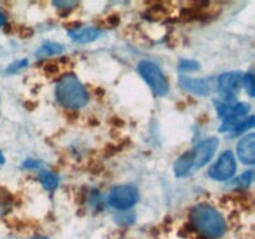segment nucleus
I'll use <instances>...</instances> for the list:
<instances>
[{
    "mask_svg": "<svg viewBox=\"0 0 255 239\" xmlns=\"http://www.w3.org/2000/svg\"><path fill=\"white\" fill-rule=\"evenodd\" d=\"M219 141L216 137H211L199 142L197 146L182 154L174 163L173 171L178 178L192 176L197 171L206 166L216 153Z\"/></svg>",
    "mask_w": 255,
    "mask_h": 239,
    "instance_id": "obj_1",
    "label": "nucleus"
},
{
    "mask_svg": "<svg viewBox=\"0 0 255 239\" xmlns=\"http://www.w3.org/2000/svg\"><path fill=\"white\" fill-rule=\"evenodd\" d=\"M192 224L197 232L211 239L221 238L226 233V221L217 209L208 204L193 207L189 214Z\"/></svg>",
    "mask_w": 255,
    "mask_h": 239,
    "instance_id": "obj_2",
    "label": "nucleus"
},
{
    "mask_svg": "<svg viewBox=\"0 0 255 239\" xmlns=\"http://www.w3.org/2000/svg\"><path fill=\"white\" fill-rule=\"evenodd\" d=\"M55 96L62 106L71 110L81 109L89 101L84 85L74 75H65L59 80L55 89Z\"/></svg>",
    "mask_w": 255,
    "mask_h": 239,
    "instance_id": "obj_3",
    "label": "nucleus"
},
{
    "mask_svg": "<svg viewBox=\"0 0 255 239\" xmlns=\"http://www.w3.org/2000/svg\"><path fill=\"white\" fill-rule=\"evenodd\" d=\"M251 106L246 102L224 104L218 107L219 116L222 117L221 131H234L246 120Z\"/></svg>",
    "mask_w": 255,
    "mask_h": 239,
    "instance_id": "obj_4",
    "label": "nucleus"
},
{
    "mask_svg": "<svg viewBox=\"0 0 255 239\" xmlns=\"http://www.w3.org/2000/svg\"><path fill=\"white\" fill-rule=\"evenodd\" d=\"M138 72L143 77L144 81L149 85L154 94L158 96H164L168 94V82L158 65L144 60L138 64Z\"/></svg>",
    "mask_w": 255,
    "mask_h": 239,
    "instance_id": "obj_5",
    "label": "nucleus"
},
{
    "mask_svg": "<svg viewBox=\"0 0 255 239\" xmlns=\"http://www.w3.org/2000/svg\"><path fill=\"white\" fill-rule=\"evenodd\" d=\"M137 201H138L137 188L133 186H128V184L115 187L109 194L110 206L120 209V211L131 208L137 203Z\"/></svg>",
    "mask_w": 255,
    "mask_h": 239,
    "instance_id": "obj_6",
    "label": "nucleus"
},
{
    "mask_svg": "<svg viewBox=\"0 0 255 239\" xmlns=\"http://www.w3.org/2000/svg\"><path fill=\"white\" fill-rule=\"evenodd\" d=\"M237 161L232 151H226L221 154L216 164L209 169V176L216 181H228L236 174Z\"/></svg>",
    "mask_w": 255,
    "mask_h": 239,
    "instance_id": "obj_7",
    "label": "nucleus"
},
{
    "mask_svg": "<svg viewBox=\"0 0 255 239\" xmlns=\"http://www.w3.org/2000/svg\"><path fill=\"white\" fill-rule=\"evenodd\" d=\"M243 85V75L241 72H227L218 79V91L227 101H232L239 94Z\"/></svg>",
    "mask_w": 255,
    "mask_h": 239,
    "instance_id": "obj_8",
    "label": "nucleus"
},
{
    "mask_svg": "<svg viewBox=\"0 0 255 239\" xmlns=\"http://www.w3.org/2000/svg\"><path fill=\"white\" fill-rule=\"evenodd\" d=\"M179 85L182 89L192 92V94L199 95V96H208L212 92V85L208 80L204 79H192L188 76H181Z\"/></svg>",
    "mask_w": 255,
    "mask_h": 239,
    "instance_id": "obj_9",
    "label": "nucleus"
},
{
    "mask_svg": "<svg viewBox=\"0 0 255 239\" xmlns=\"http://www.w3.org/2000/svg\"><path fill=\"white\" fill-rule=\"evenodd\" d=\"M239 159L246 164H254L255 162V134L249 133L239 141L237 147Z\"/></svg>",
    "mask_w": 255,
    "mask_h": 239,
    "instance_id": "obj_10",
    "label": "nucleus"
},
{
    "mask_svg": "<svg viewBox=\"0 0 255 239\" xmlns=\"http://www.w3.org/2000/svg\"><path fill=\"white\" fill-rule=\"evenodd\" d=\"M69 36L71 37L74 41L80 42V44H86V42L95 41L101 36V30L96 29V27H79V29L71 30L69 32Z\"/></svg>",
    "mask_w": 255,
    "mask_h": 239,
    "instance_id": "obj_11",
    "label": "nucleus"
},
{
    "mask_svg": "<svg viewBox=\"0 0 255 239\" xmlns=\"http://www.w3.org/2000/svg\"><path fill=\"white\" fill-rule=\"evenodd\" d=\"M39 179L41 182L42 187L45 189H47V191H54L59 186V178H57V176L49 171H40Z\"/></svg>",
    "mask_w": 255,
    "mask_h": 239,
    "instance_id": "obj_12",
    "label": "nucleus"
},
{
    "mask_svg": "<svg viewBox=\"0 0 255 239\" xmlns=\"http://www.w3.org/2000/svg\"><path fill=\"white\" fill-rule=\"evenodd\" d=\"M62 51L61 45L56 44V42H45L40 50L37 51V56L39 57H46V56H52V55H57Z\"/></svg>",
    "mask_w": 255,
    "mask_h": 239,
    "instance_id": "obj_13",
    "label": "nucleus"
},
{
    "mask_svg": "<svg viewBox=\"0 0 255 239\" xmlns=\"http://www.w3.org/2000/svg\"><path fill=\"white\" fill-rule=\"evenodd\" d=\"M243 85L246 87L247 92L249 94V96H254V76L253 74H247L246 76H243Z\"/></svg>",
    "mask_w": 255,
    "mask_h": 239,
    "instance_id": "obj_14",
    "label": "nucleus"
},
{
    "mask_svg": "<svg viewBox=\"0 0 255 239\" xmlns=\"http://www.w3.org/2000/svg\"><path fill=\"white\" fill-rule=\"evenodd\" d=\"M201 65L197 61H193V60H183V61L179 64V70L181 71H194V70L199 69Z\"/></svg>",
    "mask_w": 255,
    "mask_h": 239,
    "instance_id": "obj_15",
    "label": "nucleus"
},
{
    "mask_svg": "<svg viewBox=\"0 0 255 239\" xmlns=\"http://www.w3.org/2000/svg\"><path fill=\"white\" fill-rule=\"evenodd\" d=\"M253 126H254V117L252 116V117H249V119L244 120V121L242 122V123L239 124V126L237 127L236 129H234V133H236V134L242 133V132L247 131V129L253 128Z\"/></svg>",
    "mask_w": 255,
    "mask_h": 239,
    "instance_id": "obj_16",
    "label": "nucleus"
},
{
    "mask_svg": "<svg viewBox=\"0 0 255 239\" xmlns=\"http://www.w3.org/2000/svg\"><path fill=\"white\" fill-rule=\"evenodd\" d=\"M10 207V198L7 197V193H1L0 192V214L7 211Z\"/></svg>",
    "mask_w": 255,
    "mask_h": 239,
    "instance_id": "obj_17",
    "label": "nucleus"
},
{
    "mask_svg": "<svg viewBox=\"0 0 255 239\" xmlns=\"http://www.w3.org/2000/svg\"><path fill=\"white\" fill-rule=\"evenodd\" d=\"M252 181H253V172L252 171L247 172V173H244L241 178H238V183H241L243 187L249 186V184L252 183Z\"/></svg>",
    "mask_w": 255,
    "mask_h": 239,
    "instance_id": "obj_18",
    "label": "nucleus"
},
{
    "mask_svg": "<svg viewBox=\"0 0 255 239\" xmlns=\"http://www.w3.org/2000/svg\"><path fill=\"white\" fill-rule=\"evenodd\" d=\"M27 65V60H21V61H19L16 64V62H15L14 65H12V66H10L9 67V71L11 72V71H17V70L19 69H21V67H24V66H26Z\"/></svg>",
    "mask_w": 255,
    "mask_h": 239,
    "instance_id": "obj_19",
    "label": "nucleus"
},
{
    "mask_svg": "<svg viewBox=\"0 0 255 239\" xmlns=\"http://www.w3.org/2000/svg\"><path fill=\"white\" fill-rule=\"evenodd\" d=\"M4 22H5V17H4V15H2V12L0 11V26H2V25H4Z\"/></svg>",
    "mask_w": 255,
    "mask_h": 239,
    "instance_id": "obj_20",
    "label": "nucleus"
},
{
    "mask_svg": "<svg viewBox=\"0 0 255 239\" xmlns=\"http://www.w3.org/2000/svg\"><path fill=\"white\" fill-rule=\"evenodd\" d=\"M4 161H5V159H4V156H2V153H1V152H0V164L4 163Z\"/></svg>",
    "mask_w": 255,
    "mask_h": 239,
    "instance_id": "obj_21",
    "label": "nucleus"
},
{
    "mask_svg": "<svg viewBox=\"0 0 255 239\" xmlns=\"http://www.w3.org/2000/svg\"><path fill=\"white\" fill-rule=\"evenodd\" d=\"M32 239H47V238H45V237H36V238H32Z\"/></svg>",
    "mask_w": 255,
    "mask_h": 239,
    "instance_id": "obj_22",
    "label": "nucleus"
}]
</instances>
